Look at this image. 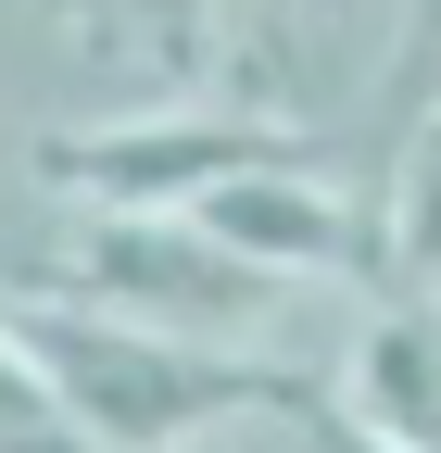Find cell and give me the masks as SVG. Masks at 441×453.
<instances>
[{
  "mask_svg": "<svg viewBox=\"0 0 441 453\" xmlns=\"http://www.w3.org/2000/svg\"><path fill=\"white\" fill-rule=\"evenodd\" d=\"M0 303H13V340H26L38 390L101 453H202V441H228V428H278L303 390H315L278 353H214V340L101 315V303H64V290H13V277H0Z\"/></svg>",
  "mask_w": 441,
  "mask_h": 453,
  "instance_id": "6da1fadb",
  "label": "cell"
},
{
  "mask_svg": "<svg viewBox=\"0 0 441 453\" xmlns=\"http://www.w3.org/2000/svg\"><path fill=\"white\" fill-rule=\"evenodd\" d=\"M13 290H64V303H101V315H139V327H177V340H214V353H278L303 327L315 277H278L228 252L202 214H114V202H76L64 252L26 265ZM290 365V353H278Z\"/></svg>",
  "mask_w": 441,
  "mask_h": 453,
  "instance_id": "7a4b0ae2",
  "label": "cell"
},
{
  "mask_svg": "<svg viewBox=\"0 0 441 453\" xmlns=\"http://www.w3.org/2000/svg\"><path fill=\"white\" fill-rule=\"evenodd\" d=\"M303 139L265 127V113H127V127H64L38 139V177L64 202H114V214H190L202 189L252 177V164H290Z\"/></svg>",
  "mask_w": 441,
  "mask_h": 453,
  "instance_id": "3957f363",
  "label": "cell"
},
{
  "mask_svg": "<svg viewBox=\"0 0 441 453\" xmlns=\"http://www.w3.org/2000/svg\"><path fill=\"white\" fill-rule=\"evenodd\" d=\"M228 252H252V265H278V277H353V252H366V226H353V202L315 177V164L290 151V164H252V177H228V189H202L190 202Z\"/></svg>",
  "mask_w": 441,
  "mask_h": 453,
  "instance_id": "277c9868",
  "label": "cell"
},
{
  "mask_svg": "<svg viewBox=\"0 0 441 453\" xmlns=\"http://www.w3.org/2000/svg\"><path fill=\"white\" fill-rule=\"evenodd\" d=\"M328 403H341L353 428H378V441H404V453H441V303H429V290L378 303V315L353 327Z\"/></svg>",
  "mask_w": 441,
  "mask_h": 453,
  "instance_id": "5b68a950",
  "label": "cell"
},
{
  "mask_svg": "<svg viewBox=\"0 0 441 453\" xmlns=\"http://www.w3.org/2000/svg\"><path fill=\"white\" fill-rule=\"evenodd\" d=\"M378 240H391V265L416 290L441 277V113H416L391 139V214H378Z\"/></svg>",
  "mask_w": 441,
  "mask_h": 453,
  "instance_id": "8992f818",
  "label": "cell"
},
{
  "mask_svg": "<svg viewBox=\"0 0 441 453\" xmlns=\"http://www.w3.org/2000/svg\"><path fill=\"white\" fill-rule=\"evenodd\" d=\"M416 113H441V0H416V26L391 50V139L416 127Z\"/></svg>",
  "mask_w": 441,
  "mask_h": 453,
  "instance_id": "52a82bcc",
  "label": "cell"
},
{
  "mask_svg": "<svg viewBox=\"0 0 441 453\" xmlns=\"http://www.w3.org/2000/svg\"><path fill=\"white\" fill-rule=\"evenodd\" d=\"M0 453H101V441H89V428L38 390V403H13V416H0Z\"/></svg>",
  "mask_w": 441,
  "mask_h": 453,
  "instance_id": "ba28073f",
  "label": "cell"
},
{
  "mask_svg": "<svg viewBox=\"0 0 441 453\" xmlns=\"http://www.w3.org/2000/svg\"><path fill=\"white\" fill-rule=\"evenodd\" d=\"M303 453H404V441H378V428H353L328 390H303Z\"/></svg>",
  "mask_w": 441,
  "mask_h": 453,
  "instance_id": "9c48e42d",
  "label": "cell"
},
{
  "mask_svg": "<svg viewBox=\"0 0 441 453\" xmlns=\"http://www.w3.org/2000/svg\"><path fill=\"white\" fill-rule=\"evenodd\" d=\"M38 403V365H26V340H13V303H0V416Z\"/></svg>",
  "mask_w": 441,
  "mask_h": 453,
  "instance_id": "30bf717a",
  "label": "cell"
},
{
  "mask_svg": "<svg viewBox=\"0 0 441 453\" xmlns=\"http://www.w3.org/2000/svg\"><path fill=\"white\" fill-rule=\"evenodd\" d=\"M114 13H139V26H151V38H190V26H202V13H214V0H114Z\"/></svg>",
  "mask_w": 441,
  "mask_h": 453,
  "instance_id": "8fae6325",
  "label": "cell"
}]
</instances>
